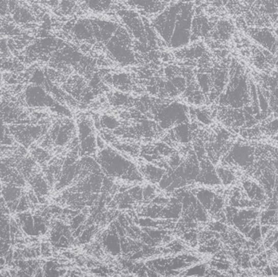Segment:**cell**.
I'll use <instances>...</instances> for the list:
<instances>
[{
  "instance_id": "obj_13",
  "label": "cell",
  "mask_w": 278,
  "mask_h": 277,
  "mask_svg": "<svg viewBox=\"0 0 278 277\" xmlns=\"http://www.w3.org/2000/svg\"><path fill=\"white\" fill-rule=\"evenodd\" d=\"M197 198L199 203L207 210H210L213 202L215 194L210 190H202L197 194Z\"/></svg>"
},
{
  "instance_id": "obj_2",
  "label": "cell",
  "mask_w": 278,
  "mask_h": 277,
  "mask_svg": "<svg viewBox=\"0 0 278 277\" xmlns=\"http://www.w3.org/2000/svg\"><path fill=\"white\" fill-rule=\"evenodd\" d=\"M100 163L103 169L108 175L116 178H128L130 180L141 181V176L138 174L134 164L111 150H104L100 155Z\"/></svg>"
},
{
  "instance_id": "obj_6",
  "label": "cell",
  "mask_w": 278,
  "mask_h": 277,
  "mask_svg": "<svg viewBox=\"0 0 278 277\" xmlns=\"http://www.w3.org/2000/svg\"><path fill=\"white\" fill-rule=\"evenodd\" d=\"M186 119L187 109L179 103L171 104L159 114V120L163 128H169L175 123L182 122Z\"/></svg>"
},
{
  "instance_id": "obj_14",
  "label": "cell",
  "mask_w": 278,
  "mask_h": 277,
  "mask_svg": "<svg viewBox=\"0 0 278 277\" xmlns=\"http://www.w3.org/2000/svg\"><path fill=\"white\" fill-rule=\"evenodd\" d=\"M104 244L108 252L113 255H117L120 251V240L116 235L109 234L104 239Z\"/></svg>"
},
{
  "instance_id": "obj_23",
  "label": "cell",
  "mask_w": 278,
  "mask_h": 277,
  "mask_svg": "<svg viewBox=\"0 0 278 277\" xmlns=\"http://www.w3.org/2000/svg\"><path fill=\"white\" fill-rule=\"evenodd\" d=\"M267 129H268L271 133L278 132V119L269 123L268 126H267Z\"/></svg>"
},
{
  "instance_id": "obj_18",
  "label": "cell",
  "mask_w": 278,
  "mask_h": 277,
  "mask_svg": "<svg viewBox=\"0 0 278 277\" xmlns=\"http://www.w3.org/2000/svg\"><path fill=\"white\" fill-rule=\"evenodd\" d=\"M80 139L83 140L89 135L93 134L92 124L88 120H82L79 123Z\"/></svg>"
},
{
  "instance_id": "obj_19",
  "label": "cell",
  "mask_w": 278,
  "mask_h": 277,
  "mask_svg": "<svg viewBox=\"0 0 278 277\" xmlns=\"http://www.w3.org/2000/svg\"><path fill=\"white\" fill-rule=\"evenodd\" d=\"M176 135L181 142H188L190 138V130L187 125L182 124L176 128Z\"/></svg>"
},
{
  "instance_id": "obj_24",
  "label": "cell",
  "mask_w": 278,
  "mask_h": 277,
  "mask_svg": "<svg viewBox=\"0 0 278 277\" xmlns=\"http://www.w3.org/2000/svg\"><path fill=\"white\" fill-rule=\"evenodd\" d=\"M7 5H8V0H0V12H2L4 8L7 9Z\"/></svg>"
},
{
  "instance_id": "obj_5",
  "label": "cell",
  "mask_w": 278,
  "mask_h": 277,
  "mask_svg": "<svg viewBox=\"0 0 278 277\" xmlns=\"http://www.w3.org/2000/svg\"><path fill=\"white\" fill-rule=\"evenodd\" d=\"M248 34L256 43L262 46L271 53L275 54L278 51V39L274 31L269 28H251L248 30Z\"/></svg>"
},
{
  "instance_id": "obj_9",
  "label": "cell",
  "mask_w": 278,
  "mask_h": 277,
  "mask_svg": "<svg viewBox=\"0 0 278 277\" xmlns=\"http://www.w3.org/2000/svg\"><path fill=\"white\" fill-rule=\"evenodd\" d=\"M202 171L199 172V181L206 185H218L221 183L217 171L210 162L203 160L202 163Z\"/></svg>"
},
{
  "instance_id": "obj_1",
  "label": "cell",
  "mask_w": 278,
  "mask_h": 277,
  "mask_svg": "<svg viewBox=\"0 0 278 277\" xmlns=\"http://www.w3.org/2000/svg\"><path fill=\"white\" fill-rule=\"evenodd\" d=\"M230 78V83L227 85L226 93L222 96L221 102L222 104L232 107L233 108H241L248 106L250 103L249 82L245 74L240 68H237Z\"/></svg>"
},
{
  "instance_id": "obj_27",
  "label": "cell",
  "mask_w": 278,
  "mask_h": 277,
  "mask_svg": "<svg viewBox=\"0 0 278 277\" xmlns=\"http://www.w3.org/2000/svg\"><path fill=\"white\" fill-rule=\"evenodd\" d=\"M276 36H277V39H278V31L277 32H276Z\"/></svg>"
},
{
  "instance_id": "obj_7",
  "label": "cell",
  "mask_w": 278,
  "mask_h": 277,
  "mask_svg": "<svg viewBox=\"0 0 278 277\" xmlns=\"http://www.w3.org/2000/svg\"><path fill=\"white\" fill-rule=\"evenodd\" d=\"M230 161L242 167H248L254 161V148L246 145L234 146L230 153Z\"/></svg>"
},
{
  "instance_id": "obj_4",
  "label": "cell",
  "mask_w": 278,
  "mask_h": 277,
  "mask_svg": "<svg viewBox=\"0 0 278 277\" xmlns=\"http://www.w3.org/2000/svg\"><path fill=\"white\" fill-rule=\"evenodd\" d=\"M181 3L168 7L162 13L159 15L153 21V27L161 39L169 45L173 35L177 14L181 9Z\"/></svg>"
},
{
  "instance_id": "obj_8",
  "label": "cell",
  "mask_w": 278,
  "mask_h": 277,
  "mask_svg": "<svg viewBox=\"0 0 278 277\" xmlns=\"http://www.w3.org/2000/svg\"><path fill=\"white\" fill-rule=\"evenodd\" d=\"M72 33L77 40L88 43L95 42L93 23L89 20H80L73 25Z\"/></svg>"
},
{
  "instance_id": "obj_26",
  "label": "cell",
  "mask_w": 278,
  "mask_h": 277,
  "mask_svg": "<svg viewBox=\"0 0 278 277\" xmlns=\"http://www.w3.org/2000/svg\"><path fill=\"white\" fill-rule=\"evenodd\" d=\"M242 1H243V2H246V3H251V2H252L253 0H242Z\"/></svg>"
},
{
  "instance_id": "obj_21",
  "label": "cell",
  "mask_w": 278,
  "mask_h": 277,
  "mask_svg": "<svg viewBox=\"0 0 278 277\" xmlns=\"http://www.w3.org/2000/svg\"><path fill=\"white\" fill-rule=\"evenodd\" d=\"M170 82L173 84V86L177 88L179 92L183 91L185 90L186 86H187V82L186 79L182 78L181 76L173 75V78H171Z\"/></svg>"
},
{
  "instance_id": "obj_12",
  "label": "cell",
  "mask_w": 278,
  "mask_h": 277,
  "mask_svg": "<svg viewBox=\"0 0 278 277\" xmlns=\"http://www.w3.org/2000/svg\"><path fill=\"white\" fill-rule=\"evenodd\" d=\"M88 9L95 12L108 10L113 3V0H85Z\"/></svg>"
},
{
  "instance_id": "obj_11",
  "label": "cell",
  "mask_w": 278,
  "mask_h": 277,
  "mask_svg": "<svg viewBox=\"0 0 278 277\" xmlns=\"http://www.w3.org/2000/svg\"><path fill=\"white\" fill-rule=\"evenodd\" d=\"M243 187L248 193V197L250 199L254 200V201H263L264 200V197H265L264 190L257 184L250 182V181H246L243 183Z\"/></svg>"
},
{
  "instance_id": "obj_3",
  "label": "cell",
  "mask_w": 278,
  "mask_h": 277,
  "mask_svg": "<svg viewBox=\"0 0 278 277\" xmlns=\"http://www.w3.org/2000/svg\"><path fill=\"white\" fill-rule=\"evenodd\" d=\"M194 9L191 3H181L177 14L173 35L168 47L178 49L187 47L191 40V25L193 21Z\"/></svg>"
},
{
  "instance_id": "obj_25",
  "label": "cell",
  "mask_w": 278,
  "mask_h": 277,
  "mask_svg": "<svg viewBox=\"0 0 278 277\" xmlns=\"http://www.w3.org/2000/svg\"><path fill=\"white\" fill-rule=\"evenodd\" d=\"M273 164H274L275 168H276L278 172V155H276V159H275L274 162H273Z\"/></svg>"
},
{
  "instance_id": "obj_15",
  "label": "cell",
  "mask_w": 278,
  "mask_h": 277,
  "mask_svg": "<svg viewBox=\"0 0 278 277\" xmlns=\"http://www.w3.org/2000/svg\"><path fill=\"white\" fill-rule=\"evenodd\" d=\"M198 86L203 94H208L212 88L211 76L207 74H199L197 76Z\"/></svg>"
},
{
  "instance_id": "obj_20",
  "label": "cell",
  "mask_w": 278,
  "mask_h": 277,
  "mask_svg": "<svg viewBox=\"0 0 278 277\" xmlns=\"http://www.w3.org/2000/svg\"><path fill=\"white\" fill-rule=\"evenodd\" d=\"M101 123L104 128H109V129H114L119 127L120 124L116 119L112 116H104L102 117Z\"/></svg>"
},
{
  "instance_id": "obj_16",
  "label": "cell",
  "mask_w": 278,
  "mask_h": 277,
  "mask_svg": "<svg viewBox=\"0 0 278 277\" xmlns=\"http://www.w3.org/2000/svg\"><path fill=\"white\" fill-rule=\"evenodd\" d=\"M217 174H218L220 181L224 185H230L235 180V175L234 172L227 168H225V167H218L217 169Z\"/></svg>"
},
{
  "instance_id": "obj_22",
  "label": "cell",
  "mask_w": 278,
  "mask_h": 277,
  "mask_svg": "<svg viewBox=\"0 0 278 277\" xmlns=\"http://www.w3.org/2000/svg\"><path fill=\"white\" fill-rule=\"evenodd\" d=\"M197 118L204 124H208L211 123L210 115L205 111H199L197 113Z\"/></svg>"
},
{
  "instance_id": "obj_17",
  "label": "cell",
  "mask_w": 278,
  "mask_h": 277,
  "mask_svg": "<svg viewBox=\"0 0 278 277\" xmlns=\"http://www.w3.org/2000/svg\"><path fill=\"white\" fill-rule=\"evenodd\" d=\"M257 93H258L259 107H260V114H268V110H269V103H268V98H267L266 95L264 94L263 90L257 89Z\"/></svg>"
},
{
  "instance_id": "obj_10",
  "label": "cell",
  "mask_w": 278,
  "mask_h": 277,
  "mask_svg": "<svg viewBox=\"0 0 278 277\" xmlns=\"http://www.w3.org/2000/svg\"><path fill=\"white\" fill-rule=\"evenodd\" d=\"M234 33V25L227 20H222L215 25L213 37L219 41H228Z\"/></svg>"
}]
</instances>
